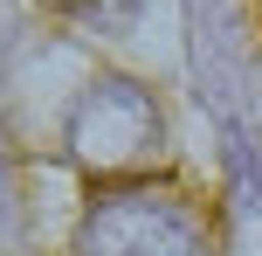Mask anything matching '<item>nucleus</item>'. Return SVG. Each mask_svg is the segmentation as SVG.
<instances>
[{
	"label": "nucleus",
	"mask_w": 262,
	"mask_h": 256,
	"mask_svg": "<svg viewBox=\"0 0 262 256\" xmlns=\"http://www.w3.org/2000/svg\"><path fill=\"white\" fill-rule=\"evenodd\" d=\"M76 256H207V235H200L193 201L180 187L131 180V187L97 194Z\"/></svg>",
	"instance_id": "nucleus-1"
},
{
	"label": "nucleus",
	"mask_w": 262,
	"mask_h": 256,
	"mask_svg": "<svg viewBox=\"0 0 262 256\" xmlns=\"http://www.w3.org/2000/svg\"><path fill=\"white\" fill-rule=\"evenodd\" d=\"M166 132H159V104L145 97V83L104 76L69 104V160L83 173L111 180V173H138L159 160Z\"/></svg>",
	"instance_id": "nucleus-2"
},
{
	"label": "nucleus",
	"mask_w": 262,
	"mask_h": 256,
	"mask_svg": "<svg viewBox=\"0 0 262 256\" xmlns=\"http://www.w3.org/2000/svg\"><path fill=\"white\" fill-rule=\"evenodd\" d=\"M62 21H76V28H124L131 14H138V0H49Z\"/></svg>",
	"instance_id": "nucleus-3"
},
{
	"label": "nucleus",
	"mask_w": 262,
	"mask_h": 256,
	"mask_svg": "<svg viewBox=\"0 0 262 256\" xmlns=\"http://www.w3.org/2000/svg\"><path fill=\"white\" fill-rule=\"evenodd\" d=\"M255 14H262V0H255Z\"/></svg>",
	"instance_id": "nucleus-4"
}]
</instances>
